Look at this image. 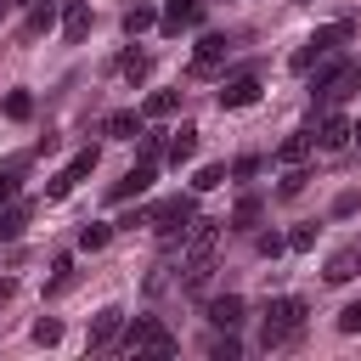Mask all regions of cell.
I'll use <instances>...</instances> for the list:
<instances>
[{
  "label": "cell",
  "mask_w": 361,
  "mask_h": 361,
  "mask_svg": "<svg viewBox=\"0 0 361 361\" xmlns=\"http://www.w3.org/2000/svg\"><path fill=\"white\" fill-rule=\"evenodd\" d=\"M305 316H310V305L305 299H271L265 305V327H259V344L265 350H288V344H299V333H305Z\"/></svg>",
  "instance_id": "6da1fadb"
},
{
  "label": "cell",
  "mask_w": 361,
  "mask_h": 361,
  "mask_svg": "<svg viewBox=\"0 0 361 361\" xmlns=\"http://www.w3.org/2000/svg\"><path fill=\"white\" fill-rule=\"evenodd\" d=\"M350 39H355V23H333V28H316V34H310V39H305V45L288 56V68H293V73H310V68H316L327 51H344Z\"/></svg>",
  "instance_id": "7a4b0ae2"
},
{
  "label": "cell",
  "mask_w": 361,
  "mask_h": 361,
  "mask_svg": "<svg viewBox=\"0 0 361 361\" xmlns=\"http://www.w3.org/2000/svg\"><path fill=\"white\" fill-rule=\"evenodd\" d=\"M192 214H197V197H192V192H175V197H164V203L147 209V226H152L158 237H186Z\"/></svg>",
  "instance_id": "3957f363"
},
{
  "label": "cell",
  "mask_w": 361,
  "mask_h": 361,
  "mask_svg": "<svg viewBox=\"0 0 361 361\" xmlns=\"http://www.w3.org/2000/svg\"><path fill=\"white\" fill-rule=\"evenodd\" d=\"M124 350H152V355H175V333L158 322V316H135L124 333H118Z\"/></svg>",
  "instance_id": "277c9868"
},
{
  "label": "cell",
  "mask_w": 361,
  "mask_h": 361,
  "mask_svg": "<svg viewBox=\"0 0 361 361\" xmlns=\"http://www.w3.org/2000/svg\"><path fill=\"white\" fill-rule=\"evenodd\" d=\"M96 158H102L96 147H85V152H73V158H68V169H56V175L45 180V197H56V203H62V197H68V192H73V186H79V180H85L90 169H96Z\"/></svg>",
  "instance_id": "5b68a950"
},
{
  "label": "cell",
  "mask_w": 361,
  "mask_h": 361,
  "mask_svg": "<svg viewBox=\"0 0 361 361\" xmlns=\"http://www.w3.org/2000/svg\"><path fill=\"white\" fill-rule=\"evenodd\" d=\"M231 56V39L226 34H203L197 39V51H192V79H209V73H220V62Z\"/></svg>",
  "instance_id": "8992f818"
},
{
  "label": "cell",
  "mask_w": 361,
  "mask_h": 361,
  "mask_svg": "<svg viewBox=\"0 0 361 361\" xmlns=\"http://www.w3.org/2000/svg\"><path fill=\"white\" fill-rule=\"evenodd\" d=\"M214 102H220L226 113H237V107H254V102H259V73H237V79H226Z\"/></svg>",
  "instance_id": "52a82bcc"
},
{
  "label": "cell",
  "mask_w": 361,
  "mask_h": 361,
  "mask_svg": "<svg viewBox=\"0 0 361 361\" xmlns=\"http://www.w3.org/2000/svg\"><path fill=\"white\" fill-rule=\"evenodd\" d=\"M203 11H209V0H169V6H164V17H158V28H164V34L197 28V23H203Z\"/></svg>",
  "instance_id": "ba28073f"
},
{
  "label": "cell",
  "mask_w": 361,
  "mask_h": 361,
  "mask_svg": "<svg viewBox=\"0 0 361 361\" xmlns=\"http://www.w3.org/2000/svg\"><path fill=\"white\" fill-rule=\"evenodd\" d=\"M220 226H226V220H197V214H192V226H186V248H192V265H209Z\"/></svg>",
  "instance_id": "9c48e42d"
},
{
  "label": "cell",
  "mask_w": 361,
  "mask_h": 361,
  "mask_svg": "<svg viewBox=\"0 0 361 361\" xmlns=\"http://www.w3.org/2000/svg\"><path fill=\"white\" fill-rule=\"evenodd\" d=\"M243 310H248V305H243V293H214V299L203 305L209 327H220V333H226V327H243Z\"/></svg>",
  "instance_id": "30bf717a"
},
{
  "label": "cell",
  "mask_w": 361,
  "mask_h": 361,
  "mask_svg": "<svg viewBox=\"0 0 361 361\" xmlns=\"http://www.w3.org/2000/svg\"><path fill=\"white\" fill-rule=\"evenodd\" d=\"M118 333H124V310H113V305H107V310H96V316H90V350H113V344H118Z\"/></svg>",
  "instance_id": "8fae6325"
},
{
  "label": "cell",
  "mask_w": 361,
  "mask_h": 361,
  "mask_svg": "<svg viewBox=\"0 0 361 361\" xmlns=\"http://www.w3.org/2000/svg\"><path fill=\"white\" fill-rule=\"evenodd\" d=\"M152 175H158V164H147V158H141V164H135V169H130V175H124L107 197H113V203H130V197H141V192L152 186Z\"/></svg>",
  "instance_id": "7c38bea8"
},
{
  "label": "cell",
  "mask_w": 361,
  "mask_h": 361,
  "mask_svg": "<svg viewBox=\"0 0 361 361\" xmlns=\"http://www.w3.org/2000/svg\"><path fill=\"white\" fill-rule=\"evenodd\" d=\"M141 124H147V118H141L135 107H118V113H107L102 135H107V141H135V135H141Z\"/></svg>",
  "instance_id": "4fadbf2b"
},
{
  "label": "cell",
  "mask_w": 361,
  "mask_h": 361,
  "mask_svg": "<svg viewBox=\"0 0 361 361\" xmlns=\"http://www.w3.org/2000/svg\"><path fill=\"white\" fill-rule=\"evenodd\" d=\"M56 28H62V39H68V45H79V39L90 34V6H85V0H68V11H62V23H56Z\"/></svg>",
  "instance_id": "5bb4252c"
},
{
  "label": "cell",
  "mask_w": 361,
  "mask_h": 361,
  "mask_svg": "<svg viewBox=\"0 0 361 361\" xmlns=\"http://www.w3.org/2000/svg\"><path fill=\"white\" fill-rule=\"evenodd\" d=\"M56 23H62L56 6H51V0H34V6H28V23H23V39H39V34H51Z\"/></svg>",
  "instance_id": "9a60e30c"
},
{
  "label": "cell",
  "mask_w": 361,
  "mask_h": 361,
  "mask_svg": "<svg viewBox=\"0 0 361 361\" xmlns=\"http://www.w3.org/2000/svg\"><path fill=\"white\" fill-rule=\"evenodd\" d=\"M164 158H169L175 169H180V164H192V158H197V130H192V124H180V130L169 135V147H164Z\"/></svg>",
  "instance_id": "2e32d148"
},
{
  "label": "cell",
  "mask_w": 361,
  "mask_h": 361,
  "mask_svg": "<svg viewBox=\"0 0 361 361\" xmlns=\"http://www.w3.org/2000/svg\"><path fill=\"white\" fill-rule=\"evenodd\" d=\"M310 147H316V135H310V130H293V135H282L276 164H288V169H293V164H305V158H310Z\"/></svg>",
  "instance_id": "e0dca14e"
},
{
  "label": "cell",
  "mask_w": 361,
  "mask_h": 361,
  "mask_svg": "<svg viewBox=\"0 0 361 361\" xmlns=\"http://www.w3.org/2000/svg\"><path fill=\"white\" fill-rule=\"evenodd\" d=\"M316 141H322L327 152L350 147V118H344V113H327V118H322V130H316Z\"/></svg>",
  "instance_id": "ac0fdd59"
},
{
  "label": "cell",
  "mask_w": 361,
  "mask_h": 361,
  "mask_svg": "<svg viewBox=\"0 0 361 361\" xmlns=\"http://www.w3.org/2000/svg\"><path fill=\"white\" fill-rule=\"evenodd\" d=\"M259 214H265V203L248 192V197H237V209H231V220H226V226H231V231H254V226H259Z\"/></svg>",
  "instance_id": "d6986e66"
},
{
  "label": "cell",
  "mask_w": 361,
  "mask_h": 361,
  "mask_svg": "<svg viewBox=\"0 0 361 361\" xmlns=\"http://www.w3.org/2000/svg\"><path fill=\"white\" fill-rule=\"evenodd\" d=\"M118 73H124L130 85H147V73H152V51H124V56H118Z\"/></svg>",
  "instance_id": "ffe728a7"
},
{
  "label": "cell",
  "mask_w": 361,
  "mask_h": 361,
  "mask_svg": "<svg viewBox=\"0 0 361 361\" xmlns=\"http://www.w3.org/2000/svg\"><path fill=\"white\" fill-rule=\"evenodd\" d=\"M355 90H361V56H355V62H344V73H338V79H333V90H327V107H333V102H344V96H355Z\"/></svg>",
  "instance_id": "44dd1931"
},
{
  "label": "cell",
  "mask_w": 361,
  "mask_h": 361,
  "mask_svg": "<svg viewBox=\"0 0 361 361\" xmlns=\"http://www.w3.org/2000/svg\"><path fill=\"white\" fill-rule=\"evenodd\" d=\"M180 107V90H152L147 102H141V118H169Z\"/></svg>",
  "instance_id": "7402d4cb"
},
{
  "label": "cell",
  "mask_w": 361,
  "mask_h": 361,
  "mask_svg": "<svg viewBox=\"0 0 361 361\" xmlns=\"http://www.w3.org/2000/svg\"><path fill=\"white\" fill-rule=\"evenodd\" d=\"M355 265H361V254H355V248H338V254L327 259V282H333V288H338V282H350V276H355Z\"/></svg>",
  "instance_id": "603a6c76"
},
{
  "label": "cell",
  "mask_w": 361,
  "mask_h": 361,
  "mask_svg": "<svg viewBox=\"0 0 361 361\" xmlns=\"http://www.w3.org/2000/svg\"><path fill=\"white\" fill-rule=\"evenodd\" d=\"M107 243H113V226H107V220L79 226V248H85V254H96V248H107Z\"/></svg>",
  "instance_id": "cb8c5ba5"
},
{
  "label": "cell",
  "mask_w": 361,
  "mask_h": 361,
  "mask_svg": "<svg viewBox=\"0 0 361 361\" xmlns=\"http://www.w3.org/2000/svg\"><path fill=\"white\" fill-rule=\"evenodd\" d=\"M28 214H34L28 203H17V209H6V214H0V243H17V237H23V226H28Z\"/></svg>",
  "instance_id": "d4e9b609"
},
{
  "label": "cell",
  "mask_w": 361,
  "mask_h": 361,
  "mask_svg": "<svg viewBox=\"0 0 361 361\" xmlns=\"http://www.w3.org/2000/svg\"><path fill=\"white\" fill-rule=\"evenodd\" d=\"M147 28H158V11H152V6H130V11H124V34L135 39V34H147Z\"/></svg>",
  "instance_id": "484cf974"
},
{
  "label": "cell",
  "mask_w": 361,
  "mask_h": 361,
  "mask_svg": "<svg viewBox=\"0 0 361 361\" xmlns=\"http://www.w3.org/2000/svg\"><path fill=\"white\" fill-rule=\"evenodd\" d=\"M0 113H6L11 124H23V118H34V96H28V90H11V96L0 102Z\"/></svg>",
  "instance_id": "4316f807"
},
{
  "label": "cell",
  "mask_w": 361,
  "mask_h": 361,
  "mask_svg": "<svg viewBox=\"0 0 361 361\" xmlns=\"http://www.w3.org/2000/svg\"><path fill=\"white\" fill-rule=\"evenodd\" d=\"M214 186H226V164H203L192 175V192H214Z\"/></svg>",
  "instance_id": "83f0119b"
},
{
  "label": "cell",
  "mask_w": 361,
  "mask_h": 361,
  "mask_svg": "<svg viewBox=\"0 0 361 361\" xmlns=\"http://www.w3.org/2000/svg\"><path fill=\"white\" fill-rule=\"evenodd\" d=\"M355 209H361V192H355V186H344V192L333 197V220H350Z\"/></svg>",
  "instance_id": "f1b7e54d"
},
{
  "label": "cell",
  "mask_w": 361,
  "mask_h": 361,
  "mask_svg": "<svg viewBox=\"0 0 361 361\" xmlns=\"http://www.w3.org/2000/svg\"><path fill=\"white\" fill-rule=\"evenodd\" d=\"M316 231H322V226H293V231H288V248H293V254H310V248H316Z\"/></svg>",
  "instance_id": "f546056e"
},
{
  "label": "cell",
  "mask_w": 361,
  "mask_h": 361,
  "mask_svg": "<svg viewBox=\"0 0 361 361\" xmlns=\"http://www.w3.org/2000/svg\"><path fill=\"white\" fill-rule=\"evenodd\" d=\"M34 344H62V322L56 316H39L34 322Z\"/></svg>",
  "instance_id": "4dcf8cb0"
},
{
  "label": "cell",
  "mask_w": 361,
  "mask_h": 361,
  "mask_svg": "<svg viewBox=\"0 0 361 361\" xmlns=\"http://www.w3.org/2000/svg\"><path fill=\"white\" fill-rule=\"evenodd\" d=\"M237 350H243V344H237V327H226V338H214V344H209V355H214V361H237Z\"/></svg>",
  "instance_id": "1f68e13d"
},
{
  "label": "cell",
  "mask_w": 361,
  "mask_h": 361,
  "mask_svg": "<svg viewBox=\"0 0 361 361\" xmlns=\"http://www.w3.org/2000/svg\"><path fill=\"white\" fill-rule=\"evenodd\" d=\"M338 333H361V299H350L344 310H338V322H333Z\"/></svg>",
  "instance_id": "d6a6232c"
},
{
  "label": "cell",
  "mask_w": 361,
  "mask_h": 361,
  "mask_svg": "<svg viewBox=\"0 0 361 361\" xmlns=\"http://www.w3.org/2000/svg\"><path fill=\"white\" fill-rule=\"evenodd\" d=\"M305 180H310V169H305V164H293V169H288V180H282V197H299V192H305Z\"/></svg>",
  "instance_id": "836d02e7"
},
{
  "label": "cell",
  "mask_w": 361,
  "mask_h": 361,
  "mask_svg": "<svg viewBox=\"0 0 361 361\" xmlns=\"http://www.w3.org/2000/svg\"><path fill=\"white\" fill-rule=\"evenodd\" d=\"M254 248H259L265 259H276V254L288 248V237H276V231H259V237H254Z\"/></svg>",
  "instance_id": "e575fe53"
},
{
  "label": "cell",
  "mask_w": 361,
  "mask_h": 361,
  "mask_svg": "<svg viewBox=\"0 0 361 361\" xmlns=\"http://www.w3.org/2000/svg\"><path fill=\"white\" fill-rule=\"evenodd\" d=\"M259 169H265V164H259V158H254V152H248V158H237V164H231V175H237V180H254V175H259Z\"/></svg>",
  "instance_id": "d590c367"
},
{
  "label": "cell",
  "mask_w": 361,
  "mask_h": 361,
  "mask_svg": "<svg viewBox=\"0 0 361 361\" xmlns=\"http://www.w3.org/2000/svg\"><path fill=\"white\" fill-rule=\"evenodd\" d=\"M141 158L158 164V158H164V135H141Z\"/></svg>",
  "instance_id": "8d00e7d4"
},
{
  "label": "cell",
  "mask_w": 361,
  "mask_h": 361,
  "mask_svg": "<svg viewBox=\"0 0 361 361\" xmlns=\"http://www.w3.org/2000/svg\"><path fill=\"white\" fill-rule=\"evenodd\" d=\"M17 197V164H11V175H0V209Z\"/></svg>",
  "instance_id": "74e56055"
},
{
  "label": "cell",
  "mask_w": 361,
  "mask_h": 361,
  "mask_svg": "<svg viewBox=\"0 0 361 361\" xmlns=\"http://www.w3.org/2000/svg\"><path fill=\"white\" fill-rule=\"evenodd\" d=\"M135 226H147V209H130V214H124L113 231H135Z\"/></svg>",
  "instance_id": "f35d334b"
},
{
  "label": "cell",
  "mask_w": 361,
  "mask_h": 361,
  "mask_svg": "<svg viewBox=\"0 0 361 361\" xmlns=\"http://www.w3.org/2000/svg\"><path fill=\"white\" fill-rule=\"evenodd\" d=\"M11 293H17V282H11V276H0V305H6Z\"/></svg>",
  "instance_id": "ab89813d"
},
{
  "label": "cell",
  "mask_w": 361,
  "mask_h": 361,
  "mask_svg": "<svg viewBox=\"0 0 361 361\" xmlns=\"http://www.w3.org/2000/svg\"><path fill=\"white\" fill-rule=\"evenodd\" d=\"M350 141H361V118H355V124H350Z\"/></svg>",
  "instance_id": "60d3db41"
},
{
  "label": "cell",
  "mask_w": 361,
  "mask_h": 361,
  "mask_svg": "<svg viewBox=\"0 0 361 361\" xmlns=\"http://www.w3.org/2000/svg\"><path fill=\"white\" fill-rule=\"evenodd\" d=\"M6 11H11V0H0V23H6Z\"/></svg>",
  "instance_id": "b9f144b4"
},
{
  "label": "cell",
  "mask_w": 361,
  "mask_h": 361,
  "mask_svg": "<svg viewBox=\"0 0 361 361\" xmlns=\"http://www.w3.org/2000/svg\"><path fill=\"white\" fill-rule=\"evenodd\" d=\"M11 6H34V0H11Z\"/></svg>",
  "instance_id": "7bdbcfd3"
}]
</instances>
